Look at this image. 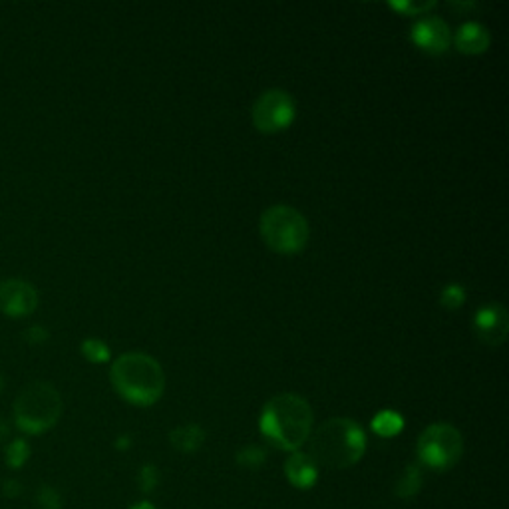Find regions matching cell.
I'll return each instance as SVG.
<instances>
[{
  "label": "cell",
  "mask_w": 509,
  "mask_h": 509,
  "mask_svg": "<svg viewBox=\"0 0 509 509\" xmlns=\"http://www.w3.org/2000/svg\"><path fill=\"white\" fill-rule=\"evenodd\" d=\"M370 428H373L378 436L394 438L404 430V418L402 414L396 410H381L374 416L373 422H370Z\"/></svg>",
  "instance_id": "15"
},
{
  "label": "cell",
  "mask_w": 509,
  "mask_h": 509,
  "mask_svg": "<svg viewBox=\"0 0 509 509\" xmlns=\"http://www.w3.org/2000/svg\"><path fill=\"white\" fill-rule=\"evenodd\" d=\"M160 484V470H157L154 464H145L137 471V487L144 494H152L154 489Z\"/></svg>",
  "instance_id": "20"
},
{
  "label": "cell",
  "mask_w": 509,
  "mask_h": 509,
  "mask_svg": "<svg viewBox=\"0 0 509 509\" xmlns=\"http://www.w3.org/2000/svg\"><path fill=\"white\" fill-rule=\"evenodd\" d=\"M237 464L243 466L247 470H259L267 460V452L261 446H255V443H249V446H243L237 452Z\"/></svg>",
  "instance_id": "17"
},
{
  "label": "cell",
  "mask_w": 509,
  "mask_h": 509,
  "mask_svg": "<svg viewBox=\"0 0 509 509\" xmlns=\"http://www.w3.org/2000/svg\"><path fill=\"white\" fill-rule=\"evenodd\" d=\"M412 42L430 54H442L450 48L452 32L446 21L438 16H426L412 26Z\"/></svg>",
  "instance_id": "10"
},
{
  "label": "cell",
  "mask_w": 509,
  "mask_h": 509,
  "mask_svg": "<svg viewBox=\"0 0 509 509\" xmlns=\"http://www.w3.org/2000/svg\"><path fill=\"white\" fill-rule=\"evenodd\" d=\"M18 492H21V487H18V481H14V479L4 481V494L8 497H16Z\"/></svg>",
  "instance_id": "24"
},
{
  "label": "cell",
  "mask_w": 509,
  "mask_h": 509,
  "mask_svg": "<svg viewBox=\"0 0 509 509\" xmlns=\"http://www.w3.org/2000/svg\"><path fill=\"white\" fill-rule=\"evenodd\" d=\"M116 392L134 406H152L163 396L165 373L157 360L145 353L118 356L110 370Z\"/></svg>",
  "instance_id": "3"
},
{
  "label": "cell",
  "mask_w": 509,
  "mask_h": 509,
  "mask_svg": "<svg viewBox=\"0 0 509 509\" xmlns=\"http://www.w3.org/2000/svg\"><path fill=\"white\" fill-rule=\"evenodd\" d=\"M39 505L40 509H62V497L54 487L42 486L39 492Z\"/></svg>",
  "instance_id": "21"
},
{
  "label": "cell",
  "mask_w": 509,
  "mask_h": 509,
  "mask_svg": "<svg viewBox=\"0 0 509 509\" xmlns=\"http://www.w3.org/2000/svg\"><path fill=\"white\" fill-rule=\"evenodd\" d=\"M391 6L398 13H404V14H410V16L412 14L418 16V14H424V13L432 11V8L436 6V3H430V0H426V3H391Z\"/></svg>",
  "instance_id": "22"
},
{
  "label": "cell",
  "mask_w": 509,
  "mask_h": 509,
  "mask_svg": "<svg viewBox=\"0 0 509 509\" xmlns=\"http://www.w3.org/2000/svg\"><path fill=\"white\" fill-rule=\"evenodd\" d=\"M424 486V476H422V466L420 464H408L396 481L394 496L400 499H412L420 494Z\"/></svg>",
  "instance_id": "14"
},
{
  "label": "cell",
  "mask_w": 509,
  "mask_h": 509,
  "mask_svg": "<svg viewBox=\"0 0 509 509\" xmlns=\"http://www.w3.org/2000/svg\"><path fill=\"white\" fill-rule=\"evenodd\" d=\"M22 337L26 342H29V345H44V342L50 338V332L40 325H34L31 329H26Z\"/></svg>",
  "instance_id": "23"
},
{
  "label": "cell",
  "mask_w": 509,
  "mask_h": 509,
  "mask_svg": "<svg viewBox=\"0 0 509 509\" xmlns=\"http://www.w3.org/2000/svg\"><path fill=\"white\" fill-rule=\"evenodd\" d=\"M420 466L434 471H448L464 456V438L456 426L438 422L426 428L416 443Z\"/></svg>",
  "instance_id": "6"
},
{
  "label": "cell",
  "mask_w": 509,
  "mask_h": 509,
  "mask_svg": "<svg viewBox=\"0 0 509 509\" xmlns=\"http://www.w3.org/2000/svg\"><path fill=\"white\" fill-rule=\"evenodd\" d=\"M440 303L442 307L446 309H460L461 304L466 303V289L461 285L452 283L448 286H443L442 293H440Z\"/></svg>",
  "instance_id": "19"
},
{
  "label": "cell",
  "mask_w": 509,
  "mask_h": 509,
  "mask_svg": "<svg viewBox=\"0 0 509 509\" xmlns=\"http://www.w3.org/2000/svg\"><path fill=\"white\" fill-rule=\"evenodd\" d=\"M80 350H82V355H84V358L94 364L108 363L110 360V347L100 338H86L80 345Z\"/></svg>",
  "instance_id": "18"
},
{
  "label": "cell",
  "mask_w": 509,
  "mask_h": 509,
  "mask_svg": "<svg viewBox=\"0 0 509 509\" xmlns=\"http://www.w3.org/2000/svg\"><path fill=\"white\" fill-rule=\"evenodd\" d=\"M29 458H31L29 442L22 440V438H18V440L8 443L6 453H4V461H6L8 468L21 470L26 464V461H29Z\"/></svg>",
  "instance_id": "16"
},
{
  "label": "cell",
  "mask_w": 509,
  "mask_h": 509,
  "mask_svg": "<svg viewBox=\"0 0 509 509\" xmlns=\"http://www.w3.org/2000/svg\"><path fill=\"white\" fill-rule=\"evenodd\" d=\"M3 388H4V378L0 374V392H3Z\"/></svg>",
  "instance_id": "28"
},
{
  "label": "cell",
  "mask_w": 509,
  "mask_h": 509,
  "mask_svg": "<svg viewBox=\"0 0 509 509\" xmlns=\"http://www.w3.org/2000/svg\"><path fill=\"white\" fill-rule=\"evenodd\" d=\"M285 476L293 487L311 489L319 479V466L314 464L309 453L293 452L285 461Z\"/></svg>",
  "instance_id": "11"
},
{
  "label": "cell",
  "mask_w": 509,
  "mask_h": 509,
  "mask_svg": "<svg viewBox=\"0 0 509 509\" xmlns=\"http://www.w3.org/2000/svg\"><path fill=\"white\" fill-rule=\"evenodd\" d=\"M259 430L273 446L285 452H299L312 432V408L303 396L283 392L265 404Z\"/></svg>",
  "instance_id": "1"
},
{
  "label": "cell",
  "mask_w": 509,
  "mask_h": 509,
  "mask_svg": "<svg viewBox=\"0 0 509 509\" xmlns=\"http://www.w3.org/2000/svg\"><path fill=\"white\" fill-rule=\"evenodd\" d=\"M39 307V291L24 279L0 281V311L8 317H29Z\"/></svg>",
  "instance_id": "8"
},
{
  "label": "cell",
  "mask_w": 509,
  "mask_h": 509,
  "mask_svg": "<svg viewBox=\"0 0 509 509\" xmlns=\"http://www.w3.org/2000/svg\"><path fill=\"white\" fill-rule=\"evenodd\" d=\"M206 442V430L199 424H183L170 432V443L181 453H196Z\"/></svg>",
  "instance_id": "13"
},
{
  "label": "cell",
  "mask_w": 509,
  "mask_h": 509,
  "mask_svg": "<svg viewBox=\"0 0 509 509\" xmlns=\"http://www.w3.org/2000/svg\"><path fill=\"white\" fill-rule=\"evenodd\" d=\"M366 452L363 426L350 418H330L311 432L309 456L317 466L347 470L358 464Z\"/></svg>",
  "instance_id": "2"
},
{
  "label": "cell",
  "mask_w": 509,
  "mask_h": 509,
  "mask_svg": "<svg viewBox=\"0 0 509 509\" xmlns=\"http://www.w3.org/2000/svg\"><path fill=\"white\" fill-rule=\"evenodd\" d=\"M476 337L487 347H502L507 340L509 320L507 311L499 303H489L481 307L474 317Z\"/></svg>",
  "instance_id": "9"
},
{
  "label": "cell",
  "mask_w": 509,
  "mask_h": 509,
  "mask_svg": "<svg viewBox=\"0 0 509 509\" xmlns=\"http://www.w3.org/2000/svg\"><path fill=\"white\" fill-rule=\"evenodd\" d=\"M456 48L464 54H484L492 44V34L479 22L461 24L453 36Z\"/></svg>",
  "instance_id": "12"
},
{
  "label": "cell",
  "mask_w": 509,
  "mask_h": 509,
  "mask_svg": "<svg viewBox=\"0 0 509 509\" xmlns=\"http://www.w3.org/2000/svg\"><path fill=\"white\" fill-rule=\"evenodd\" d=\"M129 509H155V505L152 502H137L136 505H132Z\"/></svg>",
  "instance_id": "27"
},
{
  "label": "cell",
  "mask_w": 509,
  "mask_h": 509,
  "mask_svg": "<svg viewBox=\"0 0 509 509\" xmlns=\"http://www.w3.org/2000/svg\"><path fill=\"white\" fill-rule=\"evenodd\" d=\"M297 116V104H294L289 92L281 88H271L263 92L253 104V126L263 134H279L291 127Z\"/></svg>",
  "instance_id": "7"
},
{
  "label": "cell",
  "mask_w": 509,
  "mask_h": 509,
  "mask_svg": "<svg viewBox=\"0 0 509 509\" xmlns=\"http://www.w3.org/2000/svg\"><path fill=\"white\" fill-rule=\"evenodd\" d=\"M62 396L50 382L26 384L14 400V422L26 434H44L58 424L62 416Z\"/></svg>",
  "instance_id": "4"
},
{
  "label": "cell",
  "mask_w": 509,
  "mask_h": 509,
  "mask_svg": "<svg viewBox=\"0 0 509 509\" xmlns=\"http://www.w3.org/2000/svg\"><path fill=\"white\" fill-rule=\"evenodd\" d=\"M259 231L265 245L279 255L301 253L309 243V221L291 206H273L263 211Z\"/></svg>",
  "instance_id": "5"
},
{
  "label": "cell",
  "mask_w": 509,
  "mask_h": 509,
  "mask_svg": "<svg viewBox=\"0 0 509 509\" xmlns=\"http://www.w3.org/2000/svg\"><path fill=\"white\" fill-rule=\"evenodd\" d=\"M8 432H11V430H8V426L3 420H0V442H4L8 438Z\"/></svg>",
  "instance_id": "26"
},
{
  "label": "cell",
  "mask_w": 509,
  "mask_h": 509,
  "mask_svg": "<svg viewBox=\"0 0 509 509\" xmlns=\"http://www.w3.org/2000/svg\"><path fill=\"white\" fill-rule=\"evenodd\" d=\"M116 448L122 450V452L129 450V448H132V438H129V436H119L118 442H116Z\"/></svg>",
  "instance_id": "25"
}]
</instances>
